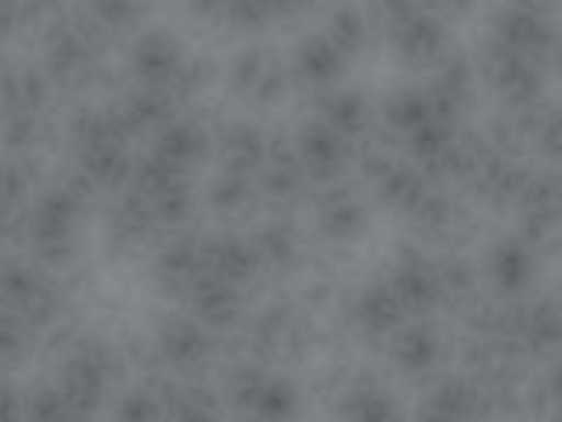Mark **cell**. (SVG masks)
Instances as JSON below:
<instances>
[{
    "mask_svg": "<svg viewBox=\"0 0 562 422\" xmlns=\"http://www.w3.org/2000/svg\"><path fill=\"white\" fill-rule=\"evenodd\" d=\"M225 22L239 32H260L268 22H274L271 0H228Z\"/></svg>",
    "mask_w": 562,
    "mask_h": 422,
    "instance_id": "obj_36",
    "label": "cell"
},
{
    "mask_svg": "<svg viewBox=\"0 0 562 422\" xmlns=\"http://www.w3.org/2000/svg\"><path fill=\"white\" fill-rule=\"evenodd\" d=\"M215 148V131H207L198 116H176L166 131L155 134L151 152H158L176 173H187Z\"/></svg>",
    "mask_w": 562,
    "mask_h": 422,
    "instance_id": "obj_18",
    "label": "cell"
},
{
    "mask_svg": "<svg viewBox=\"0 0 562 422\" xmlns=\"http://www.w3.org/2000/svg\"><path fill=\"white\" fill-rule=\"evenodd\" d=\"M391 345V366L397 369V374L404 377H429L439 369V363H443V334H439L426 316H412V321H404L394 338L386 342Z\"/></svg>",
    "mask_w": 562,
    "mask_h": 422,
    "instance_id": "obj_6",
    "label": "cell"
},
{
    "mask_svg": "<svg viewBox=\"0 0 562 422\" xmlns=\"http://www.w3.org/2000/svg\"><path fill=\"white\" fill-rule=\"evenodd\" d=\"M88 4H92V0H88Z\"/></svg>",
    "mask_w": 562,
    "mask_h": 422,
    "instance_id": "obj_43",
    "label": "cell"
},
{
    "mask_svg": "<svg viewBox=\"0 0 562 422\" xmlns=\"http://www.w3.org/2000/svg\"><path fill=\"white\" fill-rule=\"evenodd\" d=\"M155 348L169 374L198 377V369L215 359L218 342H215V331L201 324L193 313H187V316H166V321L158 324Z\"/></svg>",
    "mask_w": 562,
    "mask_h": 422,
    "instance_id": "obj_3",
    "label": "cell"
},
{
    "mask_svg": "<svg viewBox=\"0 0 562 422\" xmlns=\"http://www.w3.org/2000/svg\"><path fill=\"white\" fill-rule=\"evenodd\" d=\"M8 148L11 155H32V148L46 137V120L43 113H22V110H8Z\"/></svg>",
    "mask_w": 562,
    "mask_h": 422,
    "instance_id": "obj_34",
    "label": "cell"
},
{
    "mask_svg": "<svg viewBox=\"0 0 562 422\" xmlns=\"http://www.w3.org/2000/svg\"><path fill=\"white\" fill-rule=\"evenodd\" d=\"M439 271V286H443V307H461L468 310L474 299H479V268L461 257V254H447L436 260Z\"/></svg>",
    "mask_w": 562,
    "mask_h": 422,
    "instance_id": "obj_27",
    "label": "cell"
},
{
    "mask_svg": "<svg viewBox=\"0 0 562 422\" xmlns=\"http://www.w3.org/2000/svg\"><path fill=\"white\" fill-rule=\"evenodd\" d=\"M145 4L148 0H92V4H88V14H92L105 32L116 35V32H131L140 25Z\"/></svg>",
    "mask_w": 562,
    "mask_h": 422,
    "instance_id": "obj_31",
    "label": "cell"
},
{
    "mask_svg": "<svg viewBox=\"0 0 562 422\" xmlns=\"http://www.w3.org/2000/svg\"><path fill=\"white\" fill-rule=\"evenodd\" d=\"M25 415H32V419H70L78 412H75V404H70L67 391L60 387V380H53V384H35L32 391H25Z\"/></svg>",
    "mask_w": 562,
    "mask_h": 422,
    "instance_id": "obj_33",
    "label": "cell"
},
{
    "mask_svg": "<svg viewBox=\"0 0 562 422\" xmlns=\"http://www.w3.org/2000/svg\"><path fill=\"white\" fill-rule=\"evenodd\" d=\"M274 18H295L306 11V0H271Z\"/></svg>",
    "mask_w": 562,
    "mask_h": 422,
    "instance_id": "obj_40",
    "label": "cell"
},
{
    "mask_svg": "<svg viewBox=\"0 0 562 422\" xmlns=\"http://www.w3.org/2000/svg\"><path fill=\"white\" fill-rule=\"evenodd\" d=\"M268 152H271V137L250 120L222 123L215 131V155H218L222 169L257 176L263 169V163H268Z\"/></svg>",
    "mask_w": 562,
    "mask_h": 422,
    "instance_id": "obj_15",
    "label": "cell"
},
{
    "mask_svg": "<svg viewBox=\"0 0 562 422\" xmlns=\"http://www.w3.org/2000/svg\"><path fill=\"white\" fill-rule=\"evenodd\" d=\"M373 32H376L373 14H366L359 4H338V8H330L327 22H324V35L345 53L348 60L359 57V53L369 46Z\"/></svg>",
    "mask_w": 562,
    "mask_h": 422,
    "instance_id": "obj_25",
    "label": "cell"
},
{
    "mask_svg": "<svg viewBox=\"0 0 562 422\" xmlns=\"http://www.w3.org/2000/svg\"><path fill=\"white\" fill-rule=\"evenodd\" d=\"M53 88L57 85H53V78L43 67H11L4 78V102H8V110L46 113Z\"/></svg>",
    "mask_w": 562,
    "mask_h": 422,
    "instance_id": "obj_26",
    "label": "cell"
},
{
    "mask_svg": "<svg viewBox=\"0 0 562 422\" xmlns=\"http://www.w3.org/2000/svg\"><path fill=\"white\" fill-rule=\"evenodd\" d=\"M183 8H187V14L193 18V22L215 25V22H225L228 0H183Z\"/></svg>",
    "mask_w": 562,
    "mask_h": 422,
    "instance_id": "obj_38",
    "label": "cell"
},
{
    "mask_svg": "<svg viewBox=\"0 0 562 422\" xmlns=\"http://www.w3.org/2000/svg\"><path fill=\"white\" fill-rule=\"evenodd\" d=\"M113 412L120 419H155V415H166V404L155 395V387L145 384V387H134V391H127V395H120Z\"/></svg>",
    "mask_w": 562,
    "mask_h": 422,
    "instance_id": "obj_37",
    "label": "cell"
},
{
    "mask_svg": "<svg viewBox=\"0 0 562 422\" xmlns=\"http://www.w3.org/2000/svg\"><path fill=\"white\" fill-rule=\"evenodd\" d=\"M155 204V219L158 229H169V233H183V225L193 219L198 211V193H193L190 176H180L176 184H169L158 198H151Z\"/></svg>",
    "mask_w": 562,
    "mask_h": 422,
    "instance_id": "obj_28",
    "label": "cell"
},
{
    "mask_svg": "<svg viewBox=\"0 0 562 422\" xmlns=\"http://www.w3.org/2000/svg\"><path fill=\"white\" fill-rule=\"evenodd\" d=\"M538 271V251L524 236H506L488 246L485 257V278L499 296L514 299L520 296Z\"/></svg>",
    "mask_w": 562,
    "mask_h": 422,
    "instance_id": "obj_13",
    "label": "cell"
},
{
    "mask_svg": "<svg viewBox=\"0 0 562 422\" xmlns=\"http://www.w3.org/2000/svg\"><path fill=\"white\" fill-rule=\"evenodd\" d=\"M436 184L429 180V173L422 169L418 163H394L386 169L380 180L373 184L376 198L383 208L391 211H401V215H412V211L426 201V193L432 190Z\"/></svg>",
    "mask_w": 562,
    "mask_h": 422,
    "instance_id": "obj_22",
    "label": "cell"
},
{
    "mask_svg": "<svg viewBox=\"0 0 562 422\" xmlns=\"http://www.w3.org/2000/svg\"><path fill=\"white\" fill-rule=\"evenodd\" d=\"M429 4L439 11H450V14H464V11H471L474 0H429Z\"/></svg>",
    "mask_w": 562,
    "mask_h": 422,
    "instance_id": "obj_41",
    "label": "cell"
},
{
    "mask_svg": "<svg viewBox=\"0 0 562 422\" xmlns=\"http://www.w3.org/2000/svg\"><path fill=\"white\" fill-rule=\"evenodd\" d=\"M321 4H327V0H306V11L310 8H321Z\"/></svg>",
    "mask_w": 562,
    "mask_h": 422,
    "instance_id": "obj_42",
    "label": "cell"
},
{
    "mask_svg": "<svg viewBox=\"0 0 562 422\" xmlns=\"http://www.w3.org/2000/svg\"><path fill=\"white\" fill-rule=\"evenodd\" d=\"M127 64L137 85H162L169 88L187 64V53L172 32L166 29H148L137 32V40L127 49Z\"/></svg>",
    "mask_w": 562,
    "mask_h": 422,
    "instance_id": "obj_5",
    "label": "cell"
},
{
    "mask_svg": "<svg viewBox=\"0 0 562 422\" xmlns=\"http://www.w3.org/2000/svg\"><path fill=\"white\" fill-rule=\"evenodd\" d=\"M544 395H549L552 409L562 412V359L549 369V377H544Z\"/></svg>",
    "mask_w": 562,
    "mask_h": 422,
    "instance_id": "obj_39",
    "label": "cell"
},
{
    "mask_svg": "<svg viewBox=\"0 0 562 422\" xmlns=\"http://www.w3.org/2000/svg\"><path fill=\"white\" fill-rule=\"evenodd\" d=\"M207 271L204 264V236L190 233H172L162 246H158L151 275L158 281V289L187 299L190 286Z\"/></svg>",
    "mask_w": 562,
    "mask_h": 422,
    "instance_id": "obj_8",
    "label": "cell"
},
{
    "mask_svg": "<svg viewBox=\"0 0 562 422\" xmlns=\"http://www.w3.org/2000/svg\"><path fill=\"white\" fill-rule=\"evenodd\" d=\"M492 40H499L503 46L517 53H527V57H535L541 64L555 40V25L544 18V8L527 4V0H514V4H506L492 18Z\"/></svg>",
    "mask_w": 562,
    "mask_h": 422,
    "instance_id": "obj_4",
    "label": "cell"
},
{
    "mask_svg": "<svg viewBox=\"0 0 562 422\" xmlns=\"http://www.w3.org/2000/svg\"><path fill=\"white\" fill-rule=\"evenodd\" d=\"M321 204H316V233L327 243H356L369 229V208L359 190L348 184L321 187Z\"/></svg>",
    "mask_w": 562,
    "mask_h": 422,
    "instance_id": "obj_9",
    "label": "cell"
},
{
    "mask_svg": "<svg viewBox=\"0 0 562 422\" xmlns=\"http://www.w3.org/2000/svg\"><path fill=\"white\" fill-rule=\"evenodd\" d=\"M46 268L40 260L25 257H11L4 264V307H22L29 299L46 286Z\"/></svg>",
    "mask_w": 562,
    "mask_h": 422,
    "instance_id": "obj_30",
    "label": "cell"
},
{
    "mask_svg": "<svg viewBox=\"0 0 562 422\" xmlns=\"http://www.w3.org/2000/svg\"><path fill=\"white\" fill-rule=\"evenodd\" d=\"M257 257L263 264V275H285L292 271L299 257H303V240H299V229L285 215H271L254 225L250 233Z\"/></svg>",
    "mask_w": 562,
    "mask_h": 422,
    "instance_id": "obj_20",
    "label": "cell"
},
{
    "mask_svg": "<svg viewBox=\"0 0 562 422\" xmlns=\"http://www.w3.org/2000/svg\"><path fill=\"white\" fill-rule=\"evenodd\" d=\"M316 116L330 123L341 137H348L351 145H359L373 134V106L356 88H330V92L316 96Z\"/></svg>",
    "mask_w": 562,
    "mask_h": 422,
    "instance_id": "obj_19",
    "label": "cell"
},
{
    "mask_svg": "<svg viewBox=\"0 0 562 422\" xmlns=\"http://www.w3.org/2000/svg\"><path fill=\"white\" fill-rule=\"evenodd\" d=\"M386 40H391L394 57L408 67H436L450 53L447 29L439 22V14H432L429 8L415 14L412 22H404L401 29L386 32Z\"/></svg>",
    "mask_w": 562,
    "mask_h": 422,
    "instance_id": "obj_12",
    "label": "cell"
},
{
    "mask_svg": "<svg viewBox=\"0 0 562 422\" xmlns=\"http://www.w3.org/2000/svg\"><path fill=\"white\" fill-rule=\"evenodd\" d=\"M295 409H299V395H295L292 380L268 374V380H263V387L254 398L250 412L254 415H268V419H285V415H295Z\"/></svg>",
    "mask_w": 562,
    "mask_h": 422,
    "instance_id": "obj_32",
    "label": "cell"
},
{
    "mask_svg": "<svg viewBox=\"0 0 562 422\" xmlns=\"http://www.w3.org/2000/svg\"><path fill=\"white\" fill-rule=\"evenodd\" d=\"M292 137H295L299 163H303L313 190L345 184V173L356 166V145H351L348 137H341L321 116H316V120H303Z\"/></svg>",
    "mask_w": 562,
    "mask_h": 422,
    "instance_id": "obj_2",
    "label": "cell"
},
{
    "mask_svg": "<svg viewBox=\"0 0 562 422\" xmlns=\"http://www.w3.org/2000/svg\"><path fill=\"white\" fill-rule=\"evenodd\" d=\"M292 67L278 57V53H271V60H268V70H263V78L257 85V92H254V106H260V110H271V106H278L281 99L289 96V88H292Z\"/></svg>",
    "mask_w": 562,
    "mask_h": 422,
    "instance_id": "obj_35",
    "label": "cell"
},
{
    "mask_svg": "<svg viewBox=\"0 0 562 422\" xmlns=\"http://www.w3.org/2000/svg\"><path fill=\"white\" fill-rule=\"evenodd\" d=\"M180 106L183 102L162 85H134L131 92L120 99V113L127 120L134 137H140V134L155 137L158 131H166L169 123L180 116Z\"/></svg>",
    "mask_w": 562,
    "mask_h": 422,
    "instance_id": "obj_17",
    "label": "cell"
},
{
    "mask_svg": "<svg viewBox=\"0 0 562 422\" xmlns=\"http://www.w3.org/2000/svg\"><path fill=\"white\" fill-rule=\"evenodd\" d=\"M268 60H271V49H260V46H243L239 53H233V60L225 67L228 92L250 102L260 78H263V70H268Z\"/></svg>",
    "mask_w": 562,
    "mask_h": 422,
    "instance_id": "obj_29",
    "label": "cell"
},
{
    "mask_svg": "<svg viewBox=\"0 0 562 422\" xmlns=\"http://www.w3.org/2000/svg\"><path fill=\"white\" fill-rule=\"evenodd\" d=\"M75 166L95 184L99 193H123L131 187L134 176V158L127 145H95V148H81Z\"/></svg>",
    "mask_w": 562,
    "mask_h": 422,
    "instance_id": "obj_21",
    "label": "cell"
},
{
    "mask_svg": "<svg viewBox=\"0 0 562 422\" xmlns=\"http://www.w3.org/2000/svg\"><path fill=\"white\" fill-rule=\"evenodd\" d=\"M479 75L509 110H527V106H535L541 99V81H544L541 64L535 57H527V53L503 46L492 35L485 49L479 53Z\"/></svg>",
    "mask_w": 562,
    "mask_h": 422,
    "instance_id": "obj_1",
    "label": "cell"
},
{
    "mask_svg": "<svg viewBox=\"0 0 562 422\" xmlns=\"http://www.w3.org/2000/svg\"><path fill=\"white\" fill-rule=\"evenodd\" d=\"M386 281L394 286L404 310L412 316H429L436 307H443V286H439L436 260H426L418 251L397 254Z\"/></svg>",
    "mask_w": 562,
    "mask_h": 422,
    "instance_id": "obj_7",
    "label": "cell"
},
{
    "mask_svg": "<svg viewBox=\"0 0 562 422\" xmlns=\"http://www.w3.org/2000/svg\"><path fill=\"white\" fill-rule=\"evenodd\" d=\"M204 201H207V208L215 211V215H222V219H246L263 198H260L257 176L222 169V173L215 176V180L207 184Z\"/></svg>",
    "mask_w": 562,
    "mask_h": 422,
    "instance_id": "obj_23",
    "label": "cell"
},
{
    "mask_svg": "<svg viewBox=\"0 0 562 422\" xmlns=\"http://www.w3.org/2000/svg\"><path fill=\"white\" fill-rule=\"evenodd\" d=\"M351 324L362 334V338H373V342H391L394 331L412 321V313L404 310L401 296L394 292L391 281H373L369 289H362L356 299H351Z\"/></svg>",
    "mask_w": 562,
    "mask_h": 422,
    "instance_id": "obj_10",
    "label": "cell"
},
{
    "mask_svg": "<svg viewBox=\"0 0 562 422\" xmlns=\"http://www.w3.org/2000/svg\"><path fill=\"white\" fill-rule=\"evenodd\" d=\"M289 67H292V81L299 88H310V92L321 96L341 85L348 57L321 32V35H306V40L292 49Z\"/></svg>",
    "mask_w": 562,
    "mask_h": 422,
    "instance_id": "obj_11",
    "label": "cell"
},
{
    "mask_svg": "<svg viewBox=\"0 0 562 422\" xmlns=\"http://www.w3.org/2000/svg\"><path fill=\"white\" fill-rule=\"evenodd\" d=\"M204 264L211 275H218L233 286L246 289L263 275V264L257 257V246L250 236H236V233H218V236H204Z\"/></svg>",
    "mask_w": 562,
    "mask_h": 422,
    "instance_id": "obj_16",
    "label": "cell"
},
{
    "mask_svg": "<svg viewBox=\"0 0 562 422\" xmlns=\"http://www.w3.org/2000/svg\"><path fill=\"white\" fill-rule=\"evenodd\" d=\"M183 303L190 307V313L198 316L201 324H207L211 331H233L243 316V289L225 281L218 275L204 271L198 281L190 286Z\"/></svg>",
    "mask_w": 562,
    "mask_h": 422,
    "instance_id": "obj_14",
    "label": "cell"
},
{
    "mask_svg": "<svg viewBox=\"0 0 562 422\" xmlns=\"http://www.w3.org/2000/svg\"><path fill=\"white\" fill-rule=\"evenodd\" d=\"M380 113H383V127L401 134V137H408L412 131L422 127V123H429V120L439 116L429 85L426 88H404V92H397V96H391V99L383 102Z\"/></svg>",
    "mask_w": 562,
    "mask_h": 422,
    "instance_id": "obj_24",
    "label": "cell"
}]
</instances>
